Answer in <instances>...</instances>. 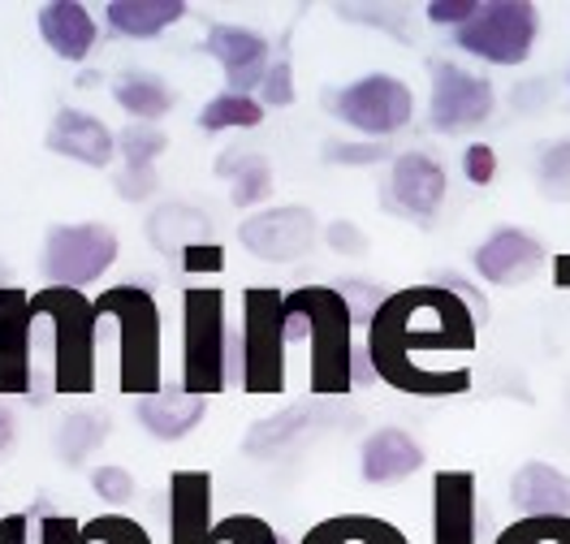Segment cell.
<instances>
[{"label": "cell", "instance_id": "obj_50", "mask_svg": "<svg viewBox=\"0 0 570 544\" xmlns=\"http://www.w3.org/2000/svg\"><path fill=\"white\" fill-rule=\"evenodd\" d=\"M4 286H13V277H9V268H4V259H0V290Z\"/></svg>", "mask_w": 570, "mask_h": 544}, {"label": "cell", "instance_id": "obj_43", "mask_svg": "<svg viewBox=\"0 0 570 544\" xmlns=\"http://www.w3.org/2000/svg\"><path fill=\"white\" fill-rule=\"evenodd\" d=\"M181 268H186V273H220V268H225L220 243H195V247H186V251H181Z\"/></svg>", "mask_w": 570, "mask_h": 544}, {"label": "cell", "instance_id": "obj_31", "mask_svg": "<svg viewBox=\"0 0 570 544\" xmlns=\"http://www.w3.org/2000/svg\"><path fill=\"white\" fill-rule=\"evenodd\" d=\"M165 147H169L165 130L142 126V121L126 126V130L117 135V156L126 160V169H156V160L165 156Z\"/></svg>", "mask_w": 570, "mask_h": 544}, {"label": "cell", "instance_id": "obj_25", "mask_svg": "<svg viewBox=\"0 0 570 544\" xmlns=\"http://www.w3.org/2000/svg\"><path fill=\"white\" fill-rule=\"evenodd\" d=\"M298 544H411L402 527L376 514H333L321 518Z\"/></svg>", "mask_w": 570, "mask_h": 544}, {"label": "cell", "instance_id": "obj_46", "mask_svg": "<svg viewBox=\"0 0 570 544\" xmlns=\"http://www.w3.org/2000/svg\"><path fill=\"white\" fill-rule=\"evenodd\" d=\"M351 376H355V385H372V380H376V367L367 359V346H355V367H351Z\"/></svg>", "mask_w": 570, "mask_h": 544}, {"label": "cell", "instance_id": "obj_8", "mask_svg": "<svg viewBox=\"0 0 570 544\" xmlns=\"http://www.w3.org/2000/svg\"><path fill=\"white\" fill-rule=\"evenodd\" d=\"M117 234L100 220H82V225H52L43 234V281L57 290H82L91 281H100L108 268L117 264Z\"/></svg>", "mask_w": 570, "mask_h": 544}, {"label": "cell", "instance_id": "obj_20", "mask_svg": "<svg viewBox=\"0 0 570 544\" xmlns=\"http://www.w3.org/2000/svg\"><path fill=\"white\" fill-rule=\"evenodd\" d=\"M39 36H43V43L61 61H87L96 39H100V27H96L87 4H78V0H48V4H39Z\"/></svg>", "mask_w": 570, "mask_h": 544}, {"label": "cell", "instance_id": "obj_13", "mask_svg": "<svg viewBox=\"0 0 570 544\" xmlns=\"http://www.w3.org/2000/svg\"><path fill=\"white\" fill-rule=\"evenodd\" d=\"M204 52L225 70V82H229L225 91H238V96L259 91L264 73L273 66V43L259 36V31H250V27H238V22H216V27H208Z\"/></svg>", "mask_w": 570, "mask_h": 544}, {"label": "cell", "instance_id": "obj_21", "mask_svg": "<svg viewBox=\"0 0 570 544\" xmlns=\"http://www.w3.org/2000/svg\"><path fill=\"white\" fill-rule=\"evenodd\" d=\"M510 502L523 518H570V475L549 463H523L510 479Z\"/></svg>", "mask_w": 570, "mask_h": 544}, {"label": "cell", "instance_id": "obj_22", "mask_svg": "<svg viewBox=\"0 0 570 544\" xmlns=\"http://www.w3.org/2000/svg\"><path fill=\"white\" fill-rule=\"evenodd\" d=\"M208 415V398H195L186 389H156L147 398L135 402V419L142 424V433L156 441H181L190 436Z\"/></svg>", "mask_w": 570, "mask_h": 544}, {"label": "cell", "instance_id": "obj_34", "mask_svg": "<svg viewBox=\"0 0 570 544\" xmlns=\"http://www.w3.org/2000/svg\"><path fill=\"white\" fill-rule=\"evenodd\" d=\"M535 178H540V190L558 204L570 199V139H558L540 151V165H535Z\"/></svg>", "mask_w": 570, "mask_h": 544}, {"label": "cell", "instance_id": "obj_24", "mask_svg": "<svg viewBox=\"0 0 570 544\" xmlns=\"http://www.w3.org/2000/svg\"><path fill=\"white\" fill-rule=\"evenodd\" d=\"M316 424H321V411L316 406H285L277 415L250 424L243 449H247L250 458H282L294 445H303V436L312 433Z\"/></svg>", "mask_w": 570, "mask_h": 544}, {"label": "cell", "instance_id": "obj_41", "mask_svg": "<svg viewBox=\"0 0 570 544\" xmlns=\"http://www.w3.org/2000/svg\"><path fill=\"white\" fill-rule=\"evenodd\" d=\"M112 190H117L121 199H130V204L151 199V195H156V169H121L117 181H112Z\"/></svg>", "mask_w": 570, "mask_h": 544}, {"label": "cell", "instance_id": "obj_30", "mask_svg": "<svg viewBox=\"0 0 570 544\" xmlns=\"http://www.w3.org/2000/svg\"><path fill=\"white\" fill-rule=\"evenodd\" d=\"M264 121V105L255 96H238V91H220L213 96L204 112H199V126L208 135H225V130H250Z\"/></svg>", "mask_w": 570, "mask_h": 544}, {"label": "cell", "instance_id": "obj_45", "mask_svg": "<svg viewBox=\"0 0 570 544\" xmlns=\"http://www.w3.org/2000/svg\"><path fill=\"white\" fill-rule=\"evenodd\" d=\"M0 544H27V514H4L0 518Z\"/></svg>", "mask_w": 570, "mask_h": 544}, {"label": "cell", "instance_id": "obj_4", "mask_svg": "<svg viewBox=\"0 0 570 544\" xmlns=\"http://www.w3.org/2000/svg\"><path fill=\"white\" fill-rule=\"evenodd\" d=\"M36 320L52 333V389L57 394H91L96 389V303L82 290L43 286L31 294Z\"/></svg>", "mask_w": 570, "mask_h": 544}, {"label": "cell", "instance_id": "obj_29", "mask_svg": "<svg viewBox=\"0 0 570 544\" xmlns=\"http://www.w3.org/2000/svg\"><path fill=\"white\" fill-rule=\"evenodd\" d=\"M105 436H108V415H100V411H70L61 419V428H57V454L73 467V463L91 458L105 445Z\"/></svg>", "mask_w": 570, "mask_h": 544}, {"label": "cell", "instance_id": "obj_3", "mask_svg": "<svg viewBox=\"0 0 570 544\" xmlns=\"http://www.w3.org/2000/svg\"><path fill=\"white\" fill-rule=\"evenodd\" d=\"M96 316L117 325V385L139 402L160 385V303L142 286H108L96 298Z\"/></svg>", "mask_w": 570, "mask_h": 544}, {"label": "cell", "instance_id": "obj_33", "mask_svg": "<svg viewBox=\"0 0 570 544\" xmlns=\"http://www.w3.org/2000/svg\"><path fill=\"white\" fill-rule=\"evenodd\" d=\"M493 544H570V518H514Z\"/></svg>", "mask_w": 570, "mask_h": 544}, {"label": "cell", "instance_id": "obj_17", "mask_svg": "<svg viewBox=\"0 0 570 544\" xmlns=\"http://www.w3.org/2000/svg\"><path fill=\"white\" fill-rule=\"evenodd\" d=\"M213 532V475L174 472L169 475V544H216Z\"/></svg>", "mask_w": 570, "mask_h": 544}, {"label": "cell", "instance_id": "obj_35", "mask_svg": "<svg viewBox=\"0 0 570 544\" xmlns=\"http://www.w3.org/2000/svg\"><path fill=\"white\" fill-rule=\"evenodd\" d=\"M82 544H151V536L126 514H100L82 523Z\"/></svg>", "mask_w": 570, "mask_h": 544}, {"label": "cell", "instance_id": "obj_15", "mask_svg": "<svg viewBox=\"0 0 570 544\" xmlns=\"http://www.w3.org/2000/svg\"><path fill=\"white\" fill-rule=\"evenodd\" d=\"M540 259H544V243L535 234H528V229H519V225L493 229L475 247V255H471L475 273L489 286H519V281H528L535 268H540Z\"/></svg>", "mask_w": 570, "mask_h": 544}, {"label": "cell", "instance_id": "obj_19", "mask_svg": "<svg viewBox=\"0 0 570 544\" xmlns=\"http://www.w3.org/2000/svg\"><path fill=\"white\" fill-rule=\"evenodd\" d=\"M420 467H424V445L406 428H376L363 441L358 472L367 484H397V479H411Z\"/></svg>", "mask_w": 570, "mask_h": 544}, {"label": "cell", "instance_id": "obj_12", "mask_svg": "<svg viewBox=\"0 0 570 544\" xmlns=\"http://www.w3.org/2000/svg\"><path fill=\"white\" fill-rule=\"evenodd\" d=\"M238 243L247 247L255 259L268 264H294L316 247V217L312 208H259L255 217L238 225Z\"/></svg>", "mask_w": 570, "mask_h": 544}, {"label": "cell", "instance_id": "obj_6", "mask_svg": "<svg viewBox=\"0 0 570 544\" xmlns=\"http://www.w3.org/2000/svg\"><path fill=\"white\" fill-rule=\"evenodd\" d=\"M243 394H282L285 389V294L273 286L243 290Z\"/></svg>", "mask_w": 570, "mask_h": 544}, {"label": "cell", "instance_id": "obj_28", "mask_svg": "<svg viewBox=\"0 0 570 544\" xmlns=\"http://www.w3.org/2000/svg\"><path fill=\"white\" fill-rule=\"evenodd\" d=\"M112 100L130 112L135 121H142V126L160 121L165 112L174 109V91L160 78H151V73H121L112 82Z\"/></svg>", "mask_w": 570, "mask_h": 544}, {"label": "cell", "instance_id": "obj_18", "mask_svg": "<svg viewBox=\"0 0 570 544\" xmlns=\"http://www.w3.org/2000/svg\"><path fill=\"white\" fill-rule=\"evenodd\" d=\"M48 151L66 156V160H78V165H91V169H105L108 160L117 156V135L108 130L100 117L82 109H61L52 117L48 135H43Z\"/></svg>", "mask_w": 570, "mask_h": 544}, {"label": "cell", "instance_id": "obj_14", "mask_svg": "<svg viewBox=\"0 0 570 544\" xmlns=\"http://www.w3.org/2000/svg\"><path fill=\"white\" fill-rule=\"evenodd\" d=\"M445 169L424 156V151H402V156H393L390 165V181H385V199H390L393 212H402V217L428 220L441 212V204H445Z\"/></svg>", "mask_w": 570, "mask_h": 544}, {"label": "cell", "instance_id": "obj_32", "mask_svg": "<svg viewBox=\"0 0 570 544\" xmlns=\"http://www.w3.org/2000/svg\"><path fill=\"white\" fill-rule=\"evenodd\" d=\"M216 544H289L285 536H277V527L259 514H229L220 518L213 532Z\"/></svg>", "mask_w": 570, "mask_h": 544}, {"label": "cell", "instance_id": "obj_39", "mask_svg": "<svg viewBox=\"0 0 570 544\" xmlns=\"http://www.w3.org/2000/svg\"><path fill=\"white\" fill-rule=\"evenodd\" d=\"M475 9H480V0H428L424 18L432 27H454L459 31L475 18Z\"/></svg>", "mask_w": 570, "mask_h": 544}, {"label": "cell", "instance_id": "obj_49", "mask_svg": "<svg viewBox=\"0 0 570 544\" xmlns=\"http://www.w3.org/2000/svg\"><path fill=\"white\" fill-rule=\"evenodd\" d=\"M96 82H100V73H91V70L78 73V87H96Z\"/></svg>", "mask_w": 570, "mask_h": 544}, {"label": "cell", "instance_id": "obj_23", "mask_svg": "<svg viewBox=\"0 0 570 544\" xmlns=\"http://www.w3.org/2000/svg\"><path fill=\"white\" fill-rule=\"evenodd\" d=\"M186 0H108L105 22L112 36L126 39H156L186 18Z\"/></svg>", "mask_w": 570, "mask_h": 544}, {"label": "cell", "instance_id": "obj_26", "mask_svg": "<svg viewBox=\"0 0 570 544\" xmlns=\"http://www.w3.org/2000/svg\"><path fill=\"white\" fill-rule=\"evenodd\" d=\"M208 229V217L199 208H186V204H160L151 217H147V243L165 255H181L186 247L199 243V234Z\"/></svg>", "mask_w": 570, "mask_h": 544}, {"label": "cell", "instance_id": "obj_48", "mask_svg": "<svg viewBox=\"0 0 570 544\" xmlns=\"http://www.w3.org/2000/svg\"><path fill=\"white\" fill-rule=\"evenodd\" d=\"M9 441H13V411L0 406V449H4Z\"/></svg>", "mask_w": 570, "mask_h": 544}, {"label": "cell", "instance_id": "obj_9", "mask_svg": "<svg viewBox=\"0 0 570 544\" xmlns=\"http://www.w3.org/2000/svg\"><path fill=\"white\" fill-rule=\"evenodd\" d=\"M328 109L337 121H346L351 130L367 135V139H390V135L411 126L415 91L393 73H367V78H355L351 87L333 91Z\"/></svg>", "mask_w": 570, "mask_h": 544}, {"label": "cell", "instance_id": "obj_2", "mask_svg": "<svg viewBox=\"0 0 570 544\" xmlns=\"http://www.w3.org/2000/svg\"><path fill=\"white\" fill-rule=\"evenodd\" d=\"M285 342H307V385L316 398L355 389V311L337 286H298L285 294Z\"/></svg>", "mask_w": 570, "mask_h": 544}, {"label": "cell", "instance_id": "obj_37", "mask_svg": "<svg viewBox=\"0 0 570 544\" xmlns=\"http://www.w3.org/2000/svg\"><path fill=\"white\" fill-rule=\"evenodd\" d=\"M91 488H96V497H105L108 506H126L130 497H135V475L126 472V467H96L91 472Z\"/></svg>", "mask_w": 570, "mask_h": 544}, {"label": "cell", "instance_id": "obj_44", "mask_svg": "<svg viewBox=\"0 0 570 544\" xmlns=\"http://www.w3.org/2000/svg\"><path fill=\"white\" fill-rule=\"evenodd\" d=\"M324 238H328L333 251H346V255L367 251V234H363L358 225H351V220H333V225L324 229Z\"/></svg>", "mask_w": 570, "mask_h": 544}, {"label": "cell", "instance_id": "obj_11", "mask_svg": "<svg viewBox=\"0 0 570 544\" xmlns=\"http://www.w3.org/2000/svg\"><path fill=\"white\" fill-rule=\"evenodd\" d=\"M36 385V311L22 286L0 290V398Z\"/></svg>", "mask_w": 570, "mask_h": 544}, {"label": "cell", "instance_id": "obj_27", "mask_svg": "<svg viewBox=\"0 0 570 544\" xmlns=\"http://www.w3.org/2000/svg\"><path fill=\"white\" fill-rule=\"evenodd\" d=\"M216 174L234 181V186H229V199H234L238 208H259V204L273 195V169H268V160L255 156V151H225V156L216 160Z\"/></svg>", "mask_w": 570, "mask_h": 544}, {"label": "cell", "instance_id": "obj_1", "mask_svg": "<svg viewBox=\"0 0 570 544\" xmlns=\"http://www.w3.org/2000/svg\"><path fill=\"white\" fill-rule=\"evenodd\" d=\"M480 316L445 286L393 290L367 325V359L376 380L411 398H459L471 389Z\"/></svg>", "mask_w": 570, "mask_h": 544}, {"label": "cell", "instance_id": "obj_7", "mask_svg": "<svg viewBox=\"0 0 570 544\" xmlns=\"http://www.w3.org/2000/svg\"><path fill=\"white\" fill-rule=\"evenodd\" d=\"M540 36V9L532 0H480L475 18L454 31V43L484 66H523Z\"/></svg>", "mask_w": 570, "mask_h": 544}, {"label": "cell", "instance_id": "obj_16", "mask_svg": "<svg viewBox=\"0 0 570 544\" xmlns=\"http://www.w3.org/2000/svg\"><path fill=\"white\" fill-rule=\"evenodd\" d=\"M432 544H475V472L432 475Z\"/></svg>", "mask_w": 570, "mask_h": 544}, {"label": "cell", "instance_id": "obj_38", "mask_svg": "<svg viewBox=\"0 0 570 544\" xmlns=\"http://www.w3.org/2000/svg\"><path fill=\"white\" fill-rule=\"evenodd\" d=\"M328 165H381V160H390V147L385 144H372V139H363V144H328L321 151Z\"/></svg>", "mask_w": 570, "mask_h": 544}, {"label": "cell", "instance_id": "obj_47", "mask_svg": "<svg viewBox=\"0 0 570 544\" xmlns=\"http://www.w3.org/2000/svg\"><path fill=\"white\" fill-rule=\"evenodd\" d=\"M553 286H558V290H570V251L553 255Z\"/></svg>", "mask_w": 570, "mask_h": 544}, {"label": "cell", "instance_id": "obj_40", "mask_svg": "<svg viewBox=\"0 0 570 544\" xmlns=\"http://www.w3.org/2000/svg\"><path fill=\"white\" fill-rule=\"evenodd\" d=\"M463 174L471 186H489L498 178V151L489 144H466L463 147Z\"/></svg>", "mask_w": 570, "mask_h": 544}, {"label": "cell", "instance_id": "obj_36", "mask_svg": "<svg viewBox=\"0 0 570 544\" xmlns=\"http://www.w3.org/2000/svg\"><path fill=\"white\" fill-rule=\"evenodd\" d=\"M264 109H289L294 105V66L289 61H273L264 82H259V96H255Z\"/></svg>", "mask_w": 570, "mask_h": 544}, {"label": "cell", "instance_id": "obj_5", "mask_svg": "<svg viewBox=\"0 0 570 544\" xmlns=\"http://www.w3.org/2000/svg\"><path fill=\"white\" fill-rule=\"evenodd\" d=\"M225 294L216 286H186L181 290V389L195 398H213L229 385L225 372Z\"/></svg>", "mask_w": 570, "mask_h": 544}, {"label": "cell", "instance_id": "obj_42", "mask_svg": "<svg viewBox=\"0 0 570 544\" xmlns=\"http://www.w3.org/2000/svg\"><path fill=\"white\" fill-rule=\"evenodd\" d=\"M39 544H82V523H73L70 514H48L39 523Z\"/></svg>", "mask_w": 570, "mask_h": 544}, {"label": "cell", "instance_id": "obj_10", "mask_svg": "<svg viewBox=\"0 0 570 544\" xmlns=\"http://www.w3.org/2000/svg\"><path fill=\"white\" fill-rule=\"evenodd\" d=\"M498 112V91L489 78L463 70L459 61H432V100L428 121L436 135H463Z\"/></svg>", "mask_w": 570, "mask_h": 544}]
</instances>
